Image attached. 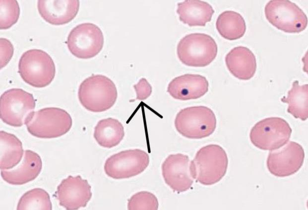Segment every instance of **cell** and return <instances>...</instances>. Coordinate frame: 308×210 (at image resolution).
Returning a JSON list of instances; mask_svg holds the SVG:
<instances>
[{"label": "cell", "mask_w": 308, "mask_h": 210, "mask_svg": "<svg viewBox=\"0 0 308 210\" xmlns=\"http://www.w3.org/2000/svg\"><path fill=\"white\" fill-rule=\"evenodd\" d=\"M18 72L26 83L35 87L42 88L49 85L54 79L55 65L46 52L31 49L20 57Z\"/></svg>", "instance_id": "obj_5"}, {"label": "cell", "mask_w": 308, "mask_h": 210, "mask_svg": "<svg viewBox=\"0 0 308 210\" xmlns=\"http://www.w3.org/2000/svg\"><path fill=\"white\" fill-rule=\"evenodd\" d=\"M228 159L225 150L218 144H210L200 148L190 162L193 179L204 185L219 182L226 174Z\"/></svg>", "instance_id": "obj_1"}, {"label": "cell", "mask_w": 308, "mask_h": 210, "mask_svg": "<svg viewBox=\"0 0 308 210\" xmlns=\"http://www.w3.org/2000/svg\"><path fill=\"white\" fill-rule=\"evenodd\" d=\"M13 54V47L6 38H0V68L6 65Z\"/></svg>", "instance_id": "obj_27"}, {"label": "cell", "mask_w": 308, "mask_h": 210, "mask_svg": "<svg viewBox=\"0 0 308 210\" xmlns=\"http://www.w3.org/2000/svg\"><path fill=\"white\" fill-rule=\"evenodd\" d=\"M0 29L5 30L10 28L18 21L20 8L16 0H0Z\"/></svg>", "instance_id": "obj_25"}, {"label": "cell", "mask_w": 308, "mask_h": 210, "mask_svg": "<svg viewBox=\"0 0 308 210\" xmlns=\"http://www.w3.org/2000/svg\"><path fill=\"white\" fill-rule=\"evenodd\" d=\"M91 186L80 175L68 176L57 187L56 197L60 206L67 210L85 207L92 197Z\"/></svg>", "instance_id": "obj_14"}, {"label": "cell", "mask_w": 308, "mask_h": 210, "mask_svg": "<svg viewBox=\"0 0 308 210\" xmlns=\"http://www.w3.org/2000/svg\"><path fill=\"white\" fill-rule=\"evenodd\" d=\"M79 7L78 0H39L37 3L41 17L55 25L70 22L77 15Z\"/></svg>", "instance_id": "obj_16"}, {"label": "cell", "mask_w": 308, "mask_h": 210, "mask_svg": "<svg viewBox=\"0 0 308 210\" xmlns=\"http://www.w3.org/2000/svg\"><path fill=\"white\" fill-rule=\"evenodd\" d=\"M1 170H9L21 161L23 154L21 141L15 135L3 131L0 132Z\"/></svg>", "instance_id": "obj_21"}, {"label": "cell", "mask_w": 308, "mask_h": 210, "mask_svg": "<svg viewBox=\"0 0 308 210\" xmlns=\"http://www.w3.org/2000/svg\"><path fill=\"white\" fill-rule=\"evenodd\" d=\"M17 210H52V206L49 194L41 188H34L26 192L20 198Z\"/></svg>", "instance_id": "obj_24"}, {"label": "cell", "mask_w": 308, "mask_h": 210, "mask_svg": "<svg viewBox=\"0 0 308 210\" xmlns=\"http://www.w3.org/2000/svg\"><path fill=\"white\" fill-rule=\"evenodd\" d=\"M225 63L231 74L239 79L249 80L256 71L255 57L248 48L244 46L232 49L226 56Z\"/></svg>", "instance_id": "obj_18"}, {"label": "cell", "mask_w": 308, "mask_h": 210, "mask_svg": "<svg viewBox=\"0 0 308 210\" xmlns=\"http://www.w3.org/2000/svg\"><path fill=\"white\" fill-rule=\"evenodd\" d=\"M282 102L288 104L287 112L295 118L305 121L308 117V85H300L298 80L293 82L287 96L281 99Z\"/></svg>", "instance_id": "obj_22"}, {"label": "cell", "mask_w": 308, "mask_h": 210, "mask_svg": "<svg viewBox=\"0 0 308 210\" xmlns=\"http://www.w3.org/2000/svg\"><path fill=\"white\" fill-rule=\"evenodd\" d=\"M133 86L136 91V99L139 100L146 99L152 93V86L145 78H141Z\"/></svg>", "instance_id": "obj_28"}, {"label": "cell", "mask_w": 308, "mask_h": 210, "mask_svg": "<svg viewBox=\"0 0 308 210\" xmlns=\"http://www.w3.org/2000/svg\"><path fill=\"white\" fill-rule=\"evenodd\" d=\"M159 203L157 197L148 191H140L133 195L128 200V210H157Z\"/></svg>", "instance_id": "obj_26"}, {"label": "cell", "mask_w": 308, "mask_h": 210, "mask_svg": "<svg viewBox=\"0 0 308 210\" xmlns=\"http://www.w3.org/2000/svg\"><path fill=\"white\" fill-rule=\"evenodd\" d=\"M35 107L33 95L20 88L10 89L0 96V118L11 126L18 127L25 124Z\"/></svg>", "instance_id": "obj_9"}, {"label": "cell", "mask_w": 308, "mask_h": 210, "mask_svg": "<svg viewBox=\"0 0 308 210\" xmlns=\"http://www.w3.org/2000/svg\"><path fill=\"white\" fill-rule=\"evenodd\" d=\"M178 133L188 139H200L212 134L216 127L213 111L204 106H192L181 110L175 119Z\"/></svg>", "instance_id": "obj_4"}, {"label": "cell", "mask_w": 308, "mask_h": 210, "mask_svg": "<svg viewBox=\"0 0 308 210\" xmlns=\"http://www.w3.org/2000/svg\"><path fill=\"white\" fill-rule=\"evenodd\" d=\"M214 10L212 6L199 0H186L178 3L179 19L189 26H204L211 20Z\"/></svg>", "instance_id": "obj_19"}, {"label": "cell", "mask_w": 308, "mask_h": 210, "mask_svg": "<svg viewBox=\"0 0 308 210\" xmlns=\"http://www.w3.org/2000/svg\"><path fill=\"white\" fill-rule=\"evenodd\" d=\"M70 115L64 110L47 107L33 112L25 125L28 132L39 138L51 139L61 137L71 129Z\"/></svg>", "instance_id": "obj_3"}, {"label": "cell", "mask_w": 308, "mask_h": 210, "mask_svg": "<svg viewBox=\"0 0 308 210\" xmlns=\"http://www.w3.org/2000/svg\"><path fill=\"white\" fill-rule=\"evenodd\" d=\"M292 129L288 123L280 117H269L256 123L251 128V143L262 150H273L283 146L289 140Z\"/></svg>", "instance_id": "obj_7"}, {"label": "cell", "mask_w": 308, "mask_h": 210, "mask_svg": "<svg viewBox=\"0 0 308 210\" xmlns=\"http://www.w3.org/2000/svg\"><path fill=\"white\" fill-rule=\"evenodd\" d=\"M267 20L279 30L298 33L305 30L307 16L295 3L288 0H270L265 6Z\"/></svg>", "instance_id": "obj_8"}, {"label": "cell", "mask_w": 308, "mask_h": 210, "mask_svg": "<svg viewBox=\"0 0 308 210\" xmlns=\"http://www.w3.org/2000/svg\"><path fill=\"white\" fill-rule=\"evenodd\" d=\"M42 168L40 156L32 150H26L18 166L9 170H1L0 174L3 180L8 184L20 185L34 180L39 175Z\"/></svg>", "instance_id": "obj_17"}, {"label": "cell", "mask_w": 308, "mask_h": 210, "mask_svg": "<svg viewBox=\"0 0 308 210\" xmlns=\"http://www.w3.org/2000/svg\"><path fill=\"white\" fill-rule=\"evenodd\" d=\"M305 151L295 141H289L281 148L270 152L266 161L268 171L278 177H285L297 173L303 165Z\"/></svg>", "instance_id": "obj_12"}, {"label": "cell", "mask_w": 308, "mask_h": 210, "mask_svg": "<svg viewBox=\"0 0 308 210\" xmlns=\"http://www.w3.org/2000/svg\"><path fill=\"white\" fill-rule=\"evenodd\" d=\"M78 96L85 109L93 112H102L115 104L118 92L111 79L103 75L96 74L87 77L81 83Z\"/></svg>", "instance_id": "obj_2"}, {"label": "cell", "mask_w": 308, "mask_h": 210, "mask_svg": "<svg viewBox=\"0 0 308 210\" xmlns=\"http://www.w3.org/2000/svg\"><path fill=\"white\" fill-rule=\"evenodd\" d=\"M188 155L182 153L168 156L162 164V174L165 183L173 191L182 193L190 188L193 182Z\"/></svg>", "instance_id": "obj_13"}, {"label": "cell", "mask_w": 308, "mask_h": 210, "mask_svg": "<svg viewBox=\"0 0 308 210\" xmlns=\"http://www.w3.org/2000/svg\"><path fill=\"white\" fill-rule=\"evenodd\" d=\"M206 77L196 74H185L173 79L167 92L174 98L183 101L195 99L203 96L208 90Z\"/></svg>", "instance_id": "obj_15"}, {"label": "cell", "mask_w": 308, "mask_h": 210, "mask_svg": "<svg viewBox=\"0 0 308 210\" xmlns=\"http://www.w3.org/2000/svg\"><path fill=\"white\" fill-rule=\"evenodd\" d=\"M124 136L123 124L114 118L102 119L95 127L94 137L100 146L105 148H110L118 145Z\"/></svg>", "instance_id": "obj_20"}, {"label": "cell", "mask_w": 308, "mask_h": 210, "mask_svg": "<svg viewBox=\"0 0 308 210\" xmlns=\"http://www.w3.org/2000/svg\"><path fill=\"white\" fill-rule=\"evenodd\" d=\"M217 45L214 39L204 33H191L179 42L177 53L184 65L194 67L209 65L217 54Z\"/></svg>", "instance_id": "obj_6"}, {"label": "cell", "mask_w": 308, "mask_h": 210, "mask_svg": "<svg viewBox=\"0 0 308 210\" xmlns=\"http://www.w3.org/2000/svg\"><path fill=\"white\" fill-rule=\"evenodd\" d=\"M216 27L220 35L229 40L242 37L246 30V22L243 16L231 10L224 11L219 15Z\"/></svg>", "instance_id": "obj_23"}, {"label": "cell", "mask_w": 308, "mask_h": 210, "mask_svg": "<svg viewBox=\"0 0 308 210\" xmlns=\"http://www.w3.org/2000/svg\"><path fill=\"white\" fill-rule=\"evenodd\" d=\"M67 46L70 53L80 59H89L98 55L103 48L104 36L100 28L91 23L77 25L69 32Z\"/></svg>", "instance_id": "obj_10"}, {"label": "cell", "mask_w": 308, "mask_h": 210, "mask_svg": "<svg viewBox=\"0 0 308 210\" xmlns=\"http://www.w3.org/2000/svg\"><path fill=\"white\" fill-rule=\"evenodd\" d=\"M150 162L148 154L140 149L125 150L109 157L104 164V171L115 179L131 178L143 172Z\"/></svg>", "instance_id": "obj_11"}]
</instances>
